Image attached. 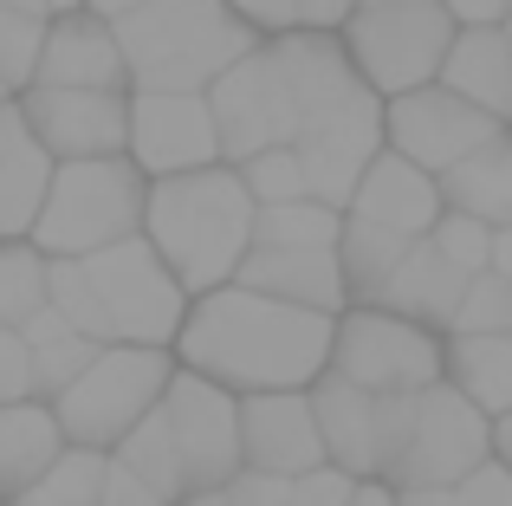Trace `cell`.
Returning a JSON list of instances; mask_svg holds the SVG:
<instances>
[{"label":"cell","mask_w":512,"mask_h":506,"mask_svg":"<svg viewBox=\"0 0 512 506\" xmlns=\"http://www.w3.org/2000/svg\"><path fill=\"white\" fill-rule=\"evenodd\" d=\"M428 247H435L448 266H461L467 279H474V273H487V266H493V228H487V221H474V215H461V208H448V215L435 221Z\"/></svg>","instance_id":"obj_37"},{"label":"cell","mask_w":512,"mask_h":506,"mask_svg":"<svg viewBox=\"0 0 512 506\" xmlns=\"http://www.w3.org/2000/svg\"><path fill=\"white\" fill-rule=\"evenodd\" d=\"M292 150H299V163H305V189H312V202L350 215L357 182L370 176V163L389 150V143H383V104H363V111H344V117H331V124L305 130Z\"/></svg>","instance_id":"obj_17"},{"label":"cell","mask_w":512,"mask_h":506,"mask_svg":"<svg viewBox=\"0 0 512 506\" xmlns=\"http://www.w3.org/2000/svg\"><path fill=\"white\" fill-rule=\"evenodd\" d=\"M506 124H512V117H506Z\"/></svg>","instance_id":"obj_55"},{"label":"cell","mask_w":512,"mask_h":506,"mask_svg":"<svg viewBox=\"0 0 512 506\" xmlns=\"http://www.w3.org/2000/svg\"><path fill=\"white\" fill-rule=\"evenodd\" d=\"M350 13H357V0H299V26H312V33H344Z\"/></svg>","instance_id":"obj_45"},{"label":"cell","mask_w":512,"mask_h":506,"mask_svg":"<svg viewBox=\"0 0 512 506\" xmlns=\"http://www.w3.org/2000/svg\"><path fill=\"white\" fill-rule=\"evenodd\" d=\"M500 137H506V117L474 111V104L454 98L448 85H428V91H409V98L383 104V143L396 156H409L415 169H428V176L461 169L467 156H480Z\"/></svg>","instance_id":"obj_11"},{"label":"cell","mask_w":512,"mask_h":506,"mask_svg":"<svg viewBox=\"0 0 512 506\" xmlns=\"http://www.w3.org/2000/svg\"><path fill=\"white\" fill-rule=\"evenodd\" d=\"M448 383L487 422L512 416V331L506 338H448Z\"/></svg>","instance_id":"obj_26"},{"label":"cell","mask_w":512,"mask_h":506,"mask_svg":"<svg viewBox=\"0 0 512 506\" xmlns=\"http://www.w3.org/2000/svg\"><path fill=\"white\" fill-rule=\"evenodd\" d=\"M7 403H39V377H33V344L0 325V409Z\"/></svg>","instance_id":"obj_39"},{"label":"cell","mask_w":512,"mask_h":506,"mask_svg":"<svg viewBox=\"0 0 512 506\" xmlns=\"http://www.w3.org/2000/svg\"><path fill=\"white\" fill-rule=\"evenodd\" d=\"M227 506H292V481H279V474H253V468H240V481L227 487Z\"/></svg>","instance_id":"obj_42"},{"label":"cell","mask_w":512,"mask_h":506,"mask_svg":"<svg viewBox=\"0 0 512 506\" xmlns=\"http://www.w3.org/2000/svg\"><path fill=\"white\" fill-rule=\"evenodd\" d=\"M506 39H512V26H506Z\"/></svg>","instance_id":"obj_54"},{"label":"cell","mask_w":512,"mask_h":506,"mask_svg":"<svg viewBox=\"0 0 512 506\" xmlns=\"http://www.w3.org/2000/svg\"><path fill=\"white\" fill-rule=\"evenodd\" d=\"M331 377H344L363 396H422L448 383V338L383 305H344L331 338Z\"/></svg>","instance_id":"obj_7"},{"label":"cell","mask_w":512,"mask_h":506,"mask_svg":"<svg viewBox=\"0 0 512 506\" xmlns=\"http://www.w3.org/2000/svg\"><path fill=\"white\" fill-rule=\"evenodd\" d=\"M124 156L150 182L221 169V130L201 91H130V143Z\"/></svg>","instance_id":"obj_12"},{"label":"cell","mask_w":512,"mask_h":506,"mask_svg":"<svg viewBox=\"0 0 512 506\" xmlns=\"http://www.w3.org/2000/svg\"><path fill=\"white\" fill-rule=\"evenodd\" d=\"M52 305V260L33 241H0V325L26 331Z\"/></svg>","instance_id":"obj_30"},{"label":"cell","mask_w":512,"mask_h":506,"mask_svg":"<svg viewBox=\"0 0 512 506\" xmlns=\"http://www.w3.org/2000/svg\"><path fill=\"white\" fill-rule=\"evenodd\" d=\"M240 182H247L253 208L312 202V189H305V163H299V150H266V156H253V163H240Z\"/></svg>","instance_id":"obj_36"},{"label":"cell","mask_w":512,"mask_h":506,"mask_svg":"<svg viewBox=\"0 0 512 506\" xmlns=\"http://www.w3.org/2000/svg\"><path fill=\"white\" fill-rule=\"evenodd\" d=\"M182 279L156 260V247L124 241L91 260H52V312L91 344H137V351H175L188 318Z\"/></svg>","instance_id":"obj_2"},{"label":"cell","mask_w":512,"mask_h":506,"mask_svg":"<svg viewBox=\"0 0 512 506\" xmlns=\"http://www.w3.org/2000/svg\"><path fill=\"white\" fill-rule=\"evenodd\" d=\"M111 461H124L130 474H137L143 487H150L163 506H182L188 500V481H182V455H175V442H169V422H163V409H156L150 422H143L137 435H130L124 448H117Z\"/></svg>","instance_id":"obj_31"},{"label":"cell","mask_w":512,"mask_h":506,"mask_svg":"<svg viewBox=\"0 0 512 506\" xmlns=\"http://www.w3.org/2000/svg\"><path fill=\"white\" fill-rule=\"evenodd\" d=\"M0 7H7V13H46V20H52L46 0H0Z\"/></svg>","instance_id":"obj_50"},{"label":"cell","mask_w":512,"mask_h":506,"mask_svg":"<svg viewBox=\"0 0 512 506\" xmlns=\"http://www.w3.org/2000/svg\"><path fill=\"white\" fill-rule=\"evenodd\" d=\"M20 338L33 344V377H39V403H59V396L72 390V383L85 377V370H91V357L104 351V344H91L85 331H72V325H65V318L52 312V305H46V312H39V318H33V325H26V331H20Z\"/></svg>","instance_id":"obj_29"},{"label":"cell","mask_w":512,"mask_h":506,"mask_svg":"<svg viewBox=\"0 0 512 506\" xmlns=\"http://www.w3.org/2000/svg\"><path fill=\"white\" fill-rule=\"evenodd\" d=\"M33 85H46V91H130L117 26L98 20V13H52Z\"/></svg>","instance_id":"obj_18"},{"label":"cell","mask_w":512,"mask_h":506,"mask_svg":"<svg viewBox=\"0 0 512 506\" xmlns=\"http://www.w3.org/2000/svg\"><path fill=\"white\" fill-rule=\"evenodd\" d=\"M357 7H435V0H357Z\"/></svg>","instance_id":"obj_51"},{"label":"cell","mask_w":512,"mask_h":506,"mask_svg":"<svg viewBox=\"0 0 512 506\" xmlns=\"http://www.w3.org/2000/svg\"><path fill=\"white\" fill-rule=\"evenodd\" d=\"M487 273H500L506 286H512V221H506V228H493V266H487Z\"/></svg>","instance_id":"obj_47"},{"label":"cell","mask_w":512,"mask_h":506,"mask_svg":"<svg viewBox=\"0 0 512 506\" xmlns=\"http://www.w3.org/2000/svg\"><path fill=\"white\" fill-rule=\"evenodd\" d=\"M441 85L487 117H512V39H506V26H454Z\"/></svg>","instance_id":"obj_24"},{"label":"cell","mask_w":512,"mask_h":506,"mask_svg":"<svg viewBox=\"0 0 512 506\" xmlns=\"http://www.w3.org/2000/svg\"><path fill=\"white\" fill-rule=\"evenodd\" d=\"M104 506H163L124 461H104Z\"/></svg>","instance_id":"obj_43"},{"label":"cell","mask_w":512,"mask_h":506,"mask_svg":"<svg viewBox=\"0 0 512 506\" xmlns=\"http://www.w3.org/2000/svg\"><path fill=\"white\" fill-rule=\"evenodd\" d=\"M441 195H448V208H461V215L487 221V228H506L512 221V130L500 143H487L480 156H467L461 169H448V176H441Z\"/></svg>","instance_id":"obj_27"},{"label":"cell","mask_w":512,"mask_h":506,"mask_svg":"<svg viewBox=\"0 0 512 506\" xmlns=\"http://www.w3.org/2000/svg\"><path fill=\"white\" fill-rule=\"evenodd\" d=\"M350 506H402L396 487H383V481H357V500Z\"/></svg>","instance_id":"obj_48"},{"label":"cell","mask_w":512,"mask_h":506,"mask_svg":"<svg viewBox=\"0 0 512 506\" xmlns=\"http://www.w3.org/2000/svg\"><path fill=\"white\" fill-rule=\"evenodd\" d=\"M409 247H415V241H402V234L370 228V221L344 215L338 266H344V292H350V305H376V299H383V286L396 279V266L409 260Z\"/></svg>","instance_id":"obj_28"},{"label":"cell","mask_w":512,"mask_h":506,"mask_svg":"<svg viewBox=\"0 0 512 506\" xmlns=\"http://www.w3.org/2000/svg\"><path fill=\"white\" fill-rule=\"evenodd\" d=\"M234 20H247L260 39H279V33H299V0H227Z\"/></svg>","instance_id":"obj_40"},{"label":"cell","mask_w":512,"mask_h":506,"mask_svg":"<svg viewBox=\"0 0 512 506\" xmlns=\"http://www.w3.org/2000/svg\"><path fill=\"white\" fill-rule=\"evenodd\" d=\"M65 455V429L52 403H7L0 409V506L26 500Z\"/></svg>","instance_id":"obj_25"},{"label":"cell","mask_w":512,"mask_h":506,"mask_svg":"<svg viewBox=\"0 0 512 506\" xmlns=\"http://www.w3.org/2000/svg\"><path fill=\"white\" fill-rule=\"evenodd\" d=\"M253 195L240 169H195V176L150 182V208H143V241L156 260L182 279L188 299L234 286L240 260L253 253Z\"/></svg>","instance_id":"obj_3"},{"label":"cell","mask_w":512,"mask_h":506,"mask_svg":"<svg viewBox=\"0 0 512 506\" xmlns=\"http://www.w3.org/2000/svg\"><path fill=\"white\" fill-rule=\"evenodd\" d=\"M331 338H338V318L279 305L247 286H221L188 305L175 364L221 383L227 396L312 390L318 377H331Z\"/></svg>","instance_id":"obj_1"},{"label":"cell","mask_w":512,"mask_h":506,"mask_svg":"<svg viewBox=\"0 0 512 506\" xmlns=\"http://www.w3.org/2000/svg\"><path fill=\"white\" fill-rule=\"evenodd\" d=\"M208 111H214V130H221V163L240 169L266 150H292V104H286V85H279V65L266 52V39L208 91Z\"/></svg>","instance_id":"obj_14"},{"label":"cell","mask_w":512,"mask_h":506,"mask_svg":"<svg viewBox=\"0 0 512 506\" xmlns=\"http://www.w3.org/2000/svg\"><path fill=\"white\" fill-rule=\"evenodd\" d=\"M493 461V422L467 403L454 383H435V390L415 396L409 416V442H402L396 468H389L383 487L396 494H428V487H454L467 474H480Z\"/></svg>","instance_id":"obj_9"},{"label":"cell","mask_w":512,"mask_h":506,"mask_svg":"<svg viewBox=\"0 0 512 506\" xmlns=\"http://www.w3.org/2000/svg\"><path fill=\"white\" fill-rule=\"evenodd\" d=\"M175 383V351H137V344H104L91 370L52 403L65 429V448H91V455H117L143 422L163 409Z\"/></svg>","instance_id":"obj_6"},{"label":"cell","mask_w":512,"mask_h":506,"mask_svg":"<svg viewBox=\"0 0 512 506\" xmlns=\"http://www.w3.org/2000/svg\"><path fill=\"white\" fill-rule=\"evenodd\" d=\"M46 13H7L0 7V85L20 98L39 78V52H46Z\"/></svg>","instance_id":"obj_34"},{"label":"cell","mask_w":512,"mask_h":506,"mask_svg":"<svg viewBox=\"0 0 512 506\" xmlns=\"http://www.w3.org/2000/svg\"><path fill=\"white\" fill-rule=\"evenodd\" d=\"M312 416L325 435V461L350 481H383V396L350 390L344 377L312 383Z\"/></svg>","instance_id":"obj_21"},{"label":"cell","mask_w":512,"mask_h":506,"mask_svg":"<svg viewBox=\"0 0 512 506\" xmlns=\"http://www.w3.org/2000/svg\"><path fill=\"white\" fill-rule=\"evenodd\" d=\"M52 156L39 150V137L26 130L20 98L0 104V241H33V221L46 208L52 189Z\"/></svg>","instance_id":"obj_22"},{"label":"cell","mask_w":512,"mask_h":506,"mask_svg":"<svg viewBox=\"0 0 512 506\" xmlns=\"http://www.w3.org/2000/svg\"><path fill=\"white\" fill-rule=\"evenodd\" d=\"M338 241H344V215L325 202H286L253 215V247H338Z\"/></svg>","instance_id":"obj_32"},{"label":"cell","mask_w":512,"mask_h":506,"mask_svg":"<svg viewBox=\"0 0 512 506\" xmlns=\"http://www.w3.org/2000/svg\"><path fill=\"white\" fill-rule=\"evenodd\" d=\"M104 461H111V455L65 448V455L52 461L46 481H39L26 500H13V506H104Z\"/></svg>","instance_id":"obj_33"},{"label":"cell","mask_w":512,"mask_h":506,"mask_svg":"<svg viewBox=\"0 0 512 506\" xmlns=\"http://www.w3.org/2000/svg\"><path fill=\"white\" fill-rule=\"evenodd\" d=\"M20 117L52 163H104L130 143V91H20Z\"/></svg>","instance_id":"obj_15"},{"label":"cell","mask_w":512,"mask_h":506,"mask_svg":"<svg viewBox=\"0 0 512 506\" xmlns=\"http://www.w3.org/2000/svg\"><path fill=\"white\" fill-rule=\"evenodd\" d=\"M506 331H512V286L500 273H474L448 338H506Z\"/></svg>","instance_id":"obj_35"},{"label":"cell","mask_w":512,"mask_h":506,"mask_svg":"<svg viewBox=\"0 0 512 506\" xmlns=\"http://www.w3.org/2000/svg\"><path fill=\"white\" fill-rule=\"evenodd\" d=\"M493 461H500V468L512 474V416L493 422Z\"/></svg>","instance_id":"obj_49"},{"label":"cell","mask_w":512,"mask_h":506,"mask_svg":"<svg viewBox=\"0 0 512 506\" xmlns=\"http://www.w3.org/2000/svg\"><path fill=\"white\" fill-rule=\"evenodd\" d=\"M454 26H512V0H441Z\"/></svg>","instance_id":"obj_44"},{"label":"cell","mask_w":512,"mask_h":506,"mask_svg":"<svg viewBox=\"0 0 512 506\" xmlns=\"http://www.w3.org/2000/svg\"><path fill=\"white\" fill-rule=\"evenodd\" d=\"M117 46L130 65V91H201L208 98L260 46V33L234 20L227 0H150L143 13L117 20Z\"/></svg>","instance_id":"obj_4"},{"label":"cell","mask_w":512,"mask_h":506,"mask_svg":"<svg viewBox=\"0 0 512 506\" xmlns=\"http://www.w3.org/2000/svg\"><path fill=\"white\" fill-rule=\"evenodd\" d=\"M266 52H273L279 85H286V104H292V143H299L305 130L331 124V117H344V111L383 104L357 78V65H350V52H344L338 33H312V26H299V33L266 39Z\"/></svg>","instance_id":"obj_13"},{"label":"cell","mask_w":512,"mask_h":506,"mask_svg":"<svg viewBox=\"0 0 512 506\" xmlns=\"http://www.w3.org/2000/svg\"><path fill=\"white\" fill-rule=\"evenodd\" d=\"M350 500H357V481L338 468H312L292 481V506H350Z\"/></svg>","instance_id":"obj_41"},{"label":"cell","mask_w":512,"mask_h":506,"mask_svg":"<svg viewBox=\"0 0 512 506\" xmlns=\"http://www.w3.org/2000/svg\"><path fill=\"white\" fill-rule=\"evenodd\" d=\"M402 506H512V474L500 461H487L480 474L454 487H428V494H402Z\"/></svg>","instance_id":"obj_38"},{"label":"cell","mask_w":512,"mask_h":506,"mask_svg":"<svg viewBox=\"0 0 512 506\" xmlns=\"http://www.w3.org/2000/svg\"><path fill=\"white\" fill-rule=\"evenodd\" d=\"M143 7H150V0H85V13H98V20H130V13H143Z\"/></svg>","instance_id":"obj_46"},{"label":"cell","mask_w":512,"mask_h":506,"mask_svg":"<svg viewBox=\"0 0 512 506\" xmlns=\"http://www.w3.org/2000/svg\"><path fill=\"white\" fill-rule=\"evenodd\" d=\"M52 13H85V0H46Z\"/></svg>","instance_id":"obj_52"},{"label":"cell","mask_w":512,"mask_h":506,"mask_svg":"<svg viewBox=\"0 0 512 506\" xmlns=\"http://www.w3.org/2000/svg\"><path fill=\"white\" fill-rule=\"evenodd\" d=\"M0 104H13V91H7V85H0Z\"/></svg>","instance_id":"obj_53"},{"label":"cell","mask_w":512,"mask_h":506,"mask_svg":"<svg viewBox=\"0 0 512 506\" xmlns=\"http://www.w3.org/2000/svg\"><path fill=\"white\" fill-rule=\"evenodd\" d=\"M240 455L253 474L299 481L325 461V435L312 416V390H273V396H240Z\"/></svg>","instance_id":"obj_16"},{"label":"cell","mask_w":512,"mask_h":506,"mask_svg":"<svg viewBox=\"0 0 512 506\" xmlns=\"http://www.w3.org/2000/svg\"><path fill=\"white\" fill-rule=\"evenodd\" d=\"M344 52L357 65V78L376 98H409V91L441 85V65L454 46V20L435 7H357L344 20Z\"/></svg>","instance_id":"obj_8"},{"label":"cell","mask_w":512,"mask_h":506,"mask_svg":"<svg viewBox=\"0 0 512 506\" xmlns=\"http://www.w3.org/2000/svg\"><path fill=\"white\" fill-rule=\"evenodd\" d=\"M143 208H150V176L130 156L59 163L52 169V189H46V208L33 221V247L46 260H91L104 247L137 241Z\"/></svg>","instance_id":"obj_5"},{"label":"cell","mask_w":512,"mask_h":506,"mask_svg":"<svg viewBox=\"0 0 512 506\" xmlns=\"http://www.w3.org/2000/svg\"><path fill=\"white\" fill-rule=\"evenodd\" d=\"M234 286L266 292V299H279V305H299V312H325V318H338L350 305L338 247H253L247 260H240Z\"/></svg>","instance_id":"obj_19"},{"label":"cell","mask_w":512,"mask_h":506,"mask_svg":"<svg viewBox=\"0 0 512 506\" xmlns=\"http://www.w3.org/2000/svg\"><path fill=\"white\" fill-rule=\"evenodd\" d=\"M350 215L370 221V228L402 234V241H428V234H435V221L448 215V195H441V176H428V169L409 163V156L383 150L370 163V176L357 182Z\"/></svg>","instance_id":"obj_20"},{"label":"cell","mask_w":512,"mask_h":506,"mask_svg":"<svg viewBox=\"0 0 512 506\" xmlns=\"http://www.w3.org/2000/svg\"><path fill=\"white\" fill-rule=\"evenodd\" d=\"M461 299H467V273H461V266H448L428 241H415L409 260L396 266V279L383 286V299H376V305L396 312V318H409V325H422V331H435V338H448Z\"/></svg>","instance_id":"obj_23"},{"label":"cell","mask_w":512,"mask_h":506,"mask_svg":"<svg viewBox=\"0 0 512 506\" xmlns=\"http://www.w3.org/2000/svg\"><path fill=\"white\" fill-rule=\"evenodd\" d=\"M163 422H169L175 455H182L188 500L227 494L240 481V468H247V455H240V396H227L221 383L175 364V383L163 396Z\"/></svg>","instance_id":"obj_10"}]
</instances>
